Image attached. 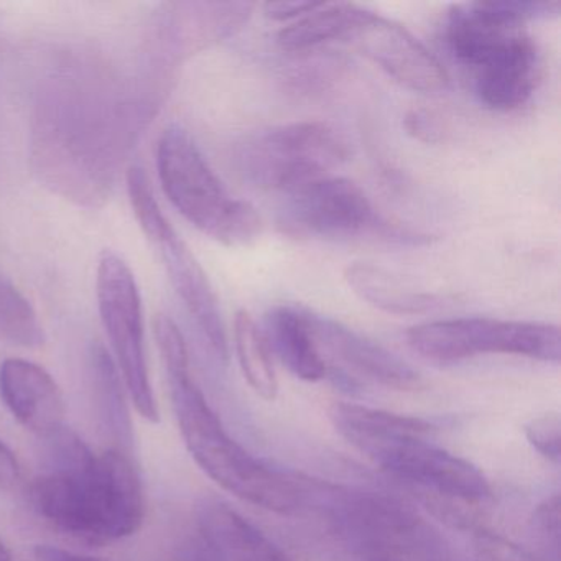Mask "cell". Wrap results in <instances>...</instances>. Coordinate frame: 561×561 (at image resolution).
<instances>
[{
    "mask_svg": "<svg viewBox=\"0 0 561 561\" xmlns=\"http://www.w3.org/2000/svg\"><path fill=\"white\" fill-rule=\"evenodd\" d=\"M153 333L162 354L180 433L196 465L241 501L282 515H295L301 502V476L278 471L239 445L213 412L190 369L185 337L175 321L159 314Z\"/></svg>",
    "mask_w": 561,
    "mask_h": 561,
    "instance_id": "obj_1",
    "label": "cell"
},
{
    "mask_svg": "<svg viewBox=\"0 0 561 561\" xmlns=\"http://www.w3.org/2000/svg\"><path fill=\"white\" fill-rule=\"evenodd\" d=\"M298 517L317 522L346 561H462L448 538L402 501L304 478Z\"/></svg>",
    "mask_w": 561,
    "mask_h": 561,
    "instance_id": "obj_2",
    "label": "cell"
},
{
    "mask_svg": "<svg viewBox=\"0 0 561 561\" xmlns=\"http://www.w3.org/2000/svg\"><path fill=\"white\" fill-rule=\"evenodd\" d=\"M330 420L351 446L393 478L451 501L491 497L484 472L430 442L433 426L425 420L350 402L333 403Z\"/></svg>",
    "mask_w": 561,
    "mask_h": 561,
    "instance_id": "obj_3",
    "label": "cell"
},
{
    "mask_svg": "<svg viewBox=\"0 0 561 561\" xmlns=\"http://www.w3.org/2000/svg\"><path fill=\"white\" fill-rule=\"evenodd\" d=\"M31 497L45 520L87 543L130 537L146 512L142 484L123 449L91 451L68 468L47 469L32 484Z\"/></svg>",
    "mask_w": 561,
    "mask_h": 561,
    "instance_id": "obj_4",
    "label": "cell"
},
{
    "mask_svg": "<svg viewBox=\"0 0 561 561\" xmlns=\"http://www.w3.org/2000/svg\"><path fill=\"white\" fill-rule=\"evenodd\" d=\"M157 169L167 198L203 234L228 248L251 244L261 234L257 209L229 195L182 127L163 130L157 146Z\"/></svg>",
    "mask_w": 561,
    "mask_h": 561,
    "instance_id": "obj_5",
    "label": "cell"
},
{
    "mask_svg": "<svg viewBox=\"0 0 561 561\" xmlns=\"http://www.w3.org/2000/svg\"><path fill=\"white\" fill-rule=\"evenodd\" d=\"M350 157L343 137L324 123L304 121L265 130L242 146L239 169L259 188L291 193Z\"/></svg>",
    "mask_w": 561,
    "mask_h": 561,
    "instance_id": "obj_6",
    "label": "cell"
},
{
    "mask_svg": "<svg viewBox=\"0 0 561 561\" xmlns=\"http://www.w3.org/2000/svg\"><path fill=\"white\" fill-rule=\"evenodd\" d=\"M410 347L425 359L459 363L481 354H512L543 363H560L557 324L494 318H455L416 324L407 333Z\"/></svg>",
    "mask_w": 561,
    "mask_h": 561,
    "instance_id": "obj_7",
    "label": "cell"
},
{
    "mask_svg": "<svg viewBox=\"0 0 561 561\" xmlns=\"http://www.w3.org/2000/svg\"><path fill=\"white\" fill-rule=\"evenodd\" d=\"M127 192L137 222L162 257L176 294L182 298L216 357L228 360L225 321L208 275L190 252L188 245L176 234L169 219L163 216L149 179L140 167H133L127 173Z\"/></svg>",
    "mask_w": 561,
    "mask_h": 561,
    "instance_id": "obj_8",
    "label": "cell"
},
{
    "mask_svg": "<svg viewBox=\"0 0 561 561\" xmlns=\"http://www.w3.org/2000/svg\"><path fill=\"white\" fill-rule=\"evenodd\" d=\"M98 307L119 364L123 382L137 412L159 422L156 396L150 383L144 340L142 300L129 265L111 251L98 262Z\"/></svg>",
    "mask_w": 561,
    "mask_h": 561,
    "instance_id": "obj_9",
    "label": "cell"
},
{
    "mask_svg": "<svg viewBox=\"0 0 561 561\" xmlns=\"http://www.w3.org/2000/svg\"><path fill=\"white\" fill-rule=\"evenodd\" d=\"M285 222L288 231L313 238L350 239L374 234L389 241L422 244V234L380 219L363 188L343 176H323L288 193Z\"/></svg>",
    "mask_w": 561,
    "mask_h": 561,
    "instance_id": "obj_10",
    "label": "cell"
},
{
    "mask_svg": "<svg viewBox=\"0 0 561 561\" xmlns=\"http://www.w3.org/2000/svg\"><path fill=\"white\" fill-rule=\"evenodd\" d=\"M343 42L409 90L438 94L448 88L449 77L438 58L390 19L359 8Z\"/></svg>",
    "mask_w": 561,
    "mask_h": 561,
    "instance_id": "obj_11",
    "label": "cell"
},
{
    "mask_svg": "<svg viewBox=\"0 0 561 561\" xmlns=\"http://www.w3.org/2000/svg\"><path fill=\"white\" fill-rule=\"evenodd\" d=\"M301 311L320 350L323 347L357 376L387 389H422V376L392 351L344 327L340 321L314 313L305 307H301Z\"/></svg>",
    "mask_w": 561,
    "mask_h": 561,
    "instance_id": "obj_12",
    "label": "cell"
},
{
    "mask_svg": "<svg viewBox=\"0 0 561 561\" xmlns=\"http://www.w3.org/2000/svg\"><path fill=\"white\" fill-rule=\"evenodd\" d=\"M0 397L18 422L41 438L65 426L64 393L38 364L19 357L0 364Z\"/></svg>",
    "mask_w": 561,
    "mask_h": 561,
    "instance_id": "obj_13",
    "label": "cell"
},
{
    "mask_svg": "<svg viewBox=\"0 0 561 561\" xmlns=\"http://www.w3.org/2000/svg\"><path fill=\"white\" fill-rule=\"evenodd\" d=\"M537 73V47L525 32L474 71L476 94L489 110H517L534 93Z\"/></svg>",
    "mask_w": 561,
    "mask_h": 561,
    "instance_id": "obj_14",
    "label": "cell"
},
{
    "mask_svg": "<svg viewBox=\"0 0 561 561\" xmlns=\"http://www.w3.org/2000/svg\"><path fill=\"white\" fill-rule=\"evenodd\" d=\"M198 525L218 561H291L267 535L218 499L199 504Z\"/></svg>",
    "mask_w": 561,
    "mask_h": 561,
    "instance_id": "obj_15",
    "label": "cell"
},
{
    "mask_svg": "<svg viewBox=\"0 0 561 561\" xmlns=\"http://www.w3.org/2000/svg\"><path fill=\"white\" fill-rule=\"evenodd\" d=\"M264 336L272 354L298 379L318 382L327 377V363L300 305L272 308L265 314Z\"/></svg>",
    "mask_w": 561,
    "mask_h": 561,
    "instance_id": "obj_16",
    "label": "cell"
},
{
    "mask_svg": "<svg viewBox=\"0 0 561 561\" xmlns=\"http://www.w3.org/2000/svg\"><path fill=\"white\" fill-rule=\"evenodd\" d=\"M344 280L360 300L390 314L403 317L428 313L442 305L435 294L416 290L392 272L369 262H353L347 265L344 268Z\"/></svg>",
    "mask_w": 561,
    "mask_h": 561,
    "instance_id": "obj_17",
    "label": "cell"
},
{
    "mask_svg": "<svg viewBox=\"0 0 561 561\" xmlns=\"http://www.w3.org/2000/svg\"><path fill=\"white\" fill-rule=\"evenodd\" d=\"M90 379L94 403L107 432L121 443L133 445V425L124 402L121 376L103 344H94L90 351Z\"/></svg>",
    "mask_w": 561,
    "mask_h": 561,
    "instance_id": "obj_18",
    "label": "cell"
},
{
    "mask_svg": "<svg viewBox=\"0 0 561 561\" xmlns=\"http://www.w3.org/2000/svg\"><path fill=\"white\" fill-rule=\"evenodd\" d=\"M234 346L244 379L261 399H277L278 380L272 351L254 318L245 310L238 311L234 320Z\"/></svg>",
    "mask_w": 561,
    "mask_h": 561,
    "instance_id": "obj_19",
    "label": "cell"
},
{
    "mask_svg": "<svg viewBox=\"0 0 561 561\" xmlns=\"http://www.w3.org/2000/svg\"><path fill=\"white\" fill-rule=\"evenodd\" d=\"M359 8L354 4H323L310 14L298 19L278 34L277 42L284 50L305 51L321 47L328 42H343Z\"/></svg>",
    "mask_w": 561,
    "mask_h": 561,
    "instance_id": "obj_20",
    "label": "cell"
},
{
    "mask_svg": "<svg viewBox=\"0 0 561 561\" xmlns=\"http://www.w3.org/2000/svg\"><path fill=\"white\" fill-rule=\"evenodd\" d=\"M0 336L31 350L44 346L45 343L44 328L37 311L4 275H0Z\"/></svg>",
    "mask_w": 561,
    "mask_h": 561,
    "instance_id": "obj_21",
    "label": "cell"
},
{
    "mask_svg": "<svg viewBox=\"0 0 561 561\" xmlns=\"http://www.w3.org/2000/svg\"><path fill=\"white\" fill-rule=\"evenodd\" d=\"M561 505L554 494L537 505L530 518L535 553L547 561H560Z\"/></svg>",
    "mask_w": 561,
    "mask_h": 561,
    "instance_id": "obj_22",
    "label": "cell"
},
{
    "mask_svg": "<svg viewBox=\"0 0 561 561\" xmlns=\"http://www.w3.org/2000/svg\"><path fill=\"white\" fill-rule=\"evenodd\" d=\"M471 561H547L531 548L520 547L511 538L492 534L489 530H476L472 538Z\"/></svg>",
    "mask_w": 561,
    "mask_h": 561,
    "instance_id": "obj_23",
    "label": "cell"
},
{
    "mask_svg": "<svg viewBox=\"0 0 561 561\" xmlns=\"http://www.w3.org/2000/svg\"><path fill=\"white\" fill-rule=\"evenodd\" d=\"M528 443L548 461L560 465L561 420L558 413H547L530 420L524 428Z\"/></svg>",
    "mask_w": 561,
    "mask_h": 561,
    "instance_id": "obj_24",
    "label": "cell"
},
{
    "mask_svg": "<svg viewBox=\"0 0 561 561\" xmlns=\"http://www.w3.org/2000/svg\"><path fill=\"white\" fill-rule=\"evenodd\" d=\"M403 127L413 139L423 144H438L443 139L442 124L428 111H410L403 119Z\"/></svg>",
    "mask_w": 561,
    "mask_h": 561,
    "instance_id": "obj_25",
    "label": "cell"
},
{
    "mask_svg": "<svg viewBox=\"0 0 561 561\" xmlns=\"http://www.w3.org/2000/svg\"><path fill=\"white\" fill-rule=\"evenodd\" d=\"M321 2H307V0H282V2H267L264 5L265 18L275 22L295 21L320 5Z\"/></svg>",
    "mask_w": 561,
    "mask_h": 561,
    "instance_id": "obj_26",
    "label": "cell"
},
{
    "mask_svg": "<svg viewBox=\"0 0 561 561\" xmlns=\"http://www.w3.org/2000/svg\"><path fill=\"white\" fill-rule=\"evenodd\" d=\"M22 469L14 451L0 442V492L12 491L21 482Z\"/></svg>",
    "mask_w": 561,
    "mask_h": 561,
    "instance_id": "obj_27",
    "label": "cell"
},
{
    "mask_svg": "<svg viewBox=\"0 0 561 561\" xmlns=\"http://www.w3.org/2000/svg\"><path fill=\"white\" fill-rule=\"evenodd\" d=\"M34 553L37 561H103L100 558L75 553V551L51 547V545H38Z\"/></svg>",
    "mask_w": 561,
    "mask_h": 561,
    "instance_id": "obj_28",
    "label": "cell"
},
{
    "mask_svg": "<svg viewBox=\"0 0 561 561\" xmlns=\"http://www.w3.org/2000/svg\"><path fill=\"white\" fill-rule=\"evenodd\" d=\"M0 561H14L11 550H9L8 545L2 541V538H0Z\"/></svg>",
    "mask_w": 561,
    "mask_h": 561,
    "instance_id": "obj_29",
    "label": "cell"
}]
</instances>
